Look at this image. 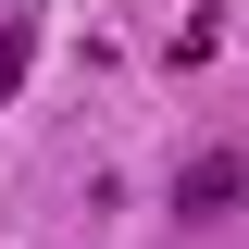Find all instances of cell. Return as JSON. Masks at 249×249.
Here are the masks:
<instances>
[{
	"label": "cell",
	"instance_id": "cell-1",
	"mask_svg": "<svg viewBox=\"0 0 249 249\" xmlns=\"http://www.w3.org/2000/svg\"><path fill=\"white\" fill-rule=\"evenodd\" d=\"M25 50H37V37H25V25H0V100L25 88Z\"/></svg>",
	"mask_w": 249,
	"mask_h": 249
}]
</instances>
